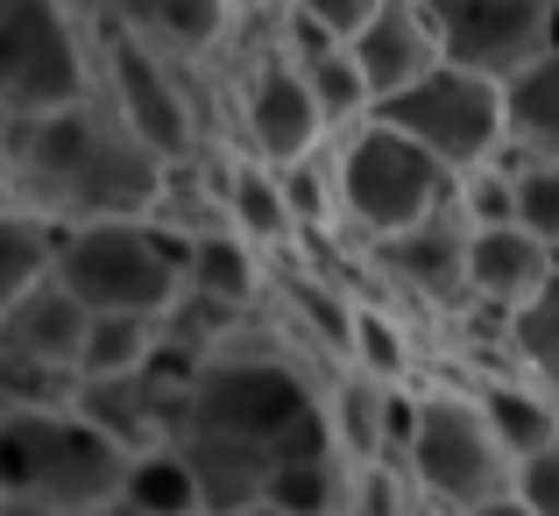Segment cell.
Masks as SVG:
<instances>
[{
	"label": "cell",
	"instance_id": "cell-1",
	"mask_svg": "<svg viewBox=\"0 0 559 516\" xmlns=\"http://www.w3.org/2000/svg\"><path fill=\"white\" fill-rule=\"evenodd\" d=\"M333 375L341 368L319 361L270 304L205 353L185 389L178 446H170L199 481L205 516H241L270 503V489L290 467L333 460Z\"/></svg>",
	"mask_w": 559,
	"mask_h": 516
},
{
	"label": "cell",
	"instance_id": "cell-2",
	"mask_svg": "<svg viewBox=\"0 0 559 516\" xmlns=\"http://www.w3.org/2000/svg\"><path fill=\"white\" fill-rule=\"evenodd\" d=\"M0 184H8V205L50 219L57 233H79L156 219L170 191V164L93 93L64 113L14 121V135L0 142Z\"/></svg>",
	"mask_w": 559,
	"mask_h": 516
},
{
	"label": "cell",
	"instance_id": "cell-3",
	"mask_svg": "<svg viewBox=\"0 0 559 516\" xmlns=\"http://www.w3.org/2000/svg\"><path fill=\"white\" fill-rule=\"evenodd\" d=\"M135 481V460L79 418V404L0 410V503H50L71 516L114 509Z\"/></svg>",
	"mask_w": 559,
	"mask_h": 516
},
{
	"label": "cell",
	"instance_id": "cell-4",
	"mask_svg": "<svg viewBox=\"0 0 559 516\" xmlns=\"http://www.w3.org/2000/svg\"><path fill=\"white\" fill-rule=\"evenodd\" d=\"M411 446H404V475L418 495H432V503H447L453 516L496 503V495H518V460L503 453V439L489 432V418H481V404L467 396L461 375H425L418 389H411Z\"/></svg>",
	"mask_w": 559,
	"mask_h": 516
},
{
	"label": "cell",
	"instance_id": "cell-5",
	"mask_svg": "<svg viewBox=\"0 0 559 516\" xmlns=\"http://www.w3.org/2000/svg\"><path fill=\"white\" fill-rule=\"evenodd\" d=\"M57 284L93 319H170L185 304V233L156 219L79 227L57 241Z\"/></svg>",
	"mask_w": 559,
	"mask_h": 516
},
{
	"label": "cell",
	"instance_id": "cell-6",
	"mask_svg": "<svg viewBox=\"0 0 559 516\" xmlns=\"http://www.w3.org/2000/svg\"><path fill=\"white\" fill-rule=\"evenodd\" d=\"M333 156H341V219H347L341 248L396 241V233L439 219L453 205V191H461V177L447 164H432L418 142H404L382 121L355 128L347 142H333Z\"/></svg>",
	"mask_w": 559,
	"mask_h": 516
},
{
	"label": "cell",
	"instance_id": "cell-7",
	"mask_svg": "<svg viewBox=\"0 0 559 516\" xmlns=\"http://www.w3.org/2000/svg\"><path fill=\"white\" fill-rule=\"evenodd\" d=\"M99 93L93 8L0 0V99L14 121H43Z\"/></svg>",
	"mask_w": 559,
	"mask_h": 516
},
{
	"label": "cell",
	"instance_id": "cell-8",
	"mask_svg": "<svg viewBox=\"0 0 559 516\" xmlns=\"http://www.w3.org/2000/svg\"><path fill=\"white\" fill-rule=\"evenodd\" d=\"M382 128H396L404 142H418L432 164H447L453 177L467 170H489L496 156L510 149V99L503 85L489 79H467V71L439 64L425 85H411L404 99L376 107Z\"/></svg>",
	"mask_w": 559,
	"mask_h": 516
},
{
	"label": "cell",
	"instance_id": "cell-9",
	"mask_svg": "<svg viewBox=\"0 0 559 516\" xmlns=\"http://www.w3.org/2000/svg\"><path fill=\"white\" fill-rule=\"evenodd\" d=\"M552 0H439V43L447 64L489 85H518L532 64H546Z\"/></svg>",
	"mask_w": 559,
	"mask_h": 516
},
{
	"label": "cell",
	"instance_id": "cell-10",
	"mask_svg": "<svg viewBox=\"0 0 559 516\" xmlns=\"http://www.w3.org/2000/svg\"><path fill=\"white\" fill-rule=\"evenodd\" d=\"M85 333H93V312L50 276L43 290H28V298L0 319V361L36 375V382H57V389H79Z\"/></svg>",
	"mask_w": 559,
	"mask_h": 516
},
{
	"label": "cell",
	"instance_id": "cell-11",
	"mask_svg": "<svg viewBox=\"0 0 559 516\" xmlns=\"http://www.w3.org/2000/svg\"><path fill=\"white\" fill-rule=\"evenodd\" d=\"M347 57L361 64L376 107L404 99L411 85H425L439 64H447V43H439V0H382L376 22L361 28V43Z\"/></svg>",
	"mask_w": 559,
	"mask_h": 516
},
{
	"label": "cell",
	"instance_id": "cell-12",
	"mask_svg": "<svg viewBox=\"0 0 559 516\" xmlns=\"http://www.w3.org/2000/svg\"><path fill=\"white\" fill-rule=\"evenodd\" d=\"M447 375H453V368H447ZM461 382H467V396L481 404L489 432L503 439V453L518 460V475L559 446V396L546 389V382H532L524 368H461Z\"/></svg>",
	"mask_w": 559,
	"mask_h": 516
},
{
	"label": "cell",
	"instance_id": "cell-13",
	"mask_svg": "<svg viewBox=\"0 0 559 516\" xmlns=\"http://www.w3.org/2000/svg\"><path fill=\"white\" fill-rule=\"evenodd\" d=\"M467 284H475V304H489V312H503V319H524L559 284V262H552V248L532 241L524 227H489L467 248Z\"/></svg>",
	"mask_w": 559,
	"mask_h": 516
},
{
	"label": "cell",
	"instance_id": "cell-14",
	"mask_svg": "<svg viewBox=\"0 0 559 516\" xmlns=\"http://www.w3.org/2000/svg\"><path fill=\"white\" fill-rule=\"evenodd\" d=\"M185 290L248 319V312L270 304V255L248 248L234 227H205V233H191V241H185Z\"/></svg>",
	"mask_w": 559,
	"mask_h": 516
},
{
	"label": "cell",
	"instance_id": "cell-15",
	"mask_svg": "<svg viewBox=\"0 0 559 516\" xmlns=\"http://www.w3.org/2000/svg\"><path fill=\"white\" fill-rule=\"evenodd\" d=\"M57 241H64V233H57L50 219L22 213V205H0V319H8L28 290H43L57 276Z\"/></svg>",
	"mask_w": 559,
	"mask_h": 516
},
{
	"label": "cell",
	"instance_id": "cell-16",
	"mask_svg": "<svg viewBox=\"0 0 559 516\" xmlns=\"http://www.w3.org/2000/svg\"><path fill=\"white\" fill-rule=\"evenodd\" d=\"M164 361V319H93L79 382H135Z\"/></svg>",
	"mask_w": 559,
	"mask_h": 516
},
{
	"label": "cell",
	"instance_id": "cell-17",
	"mask_svg": "<svg viewBox=\"0 0 559 516\" xmlns=\"http://www.w3.org/2000/svg\"><path fill=\"white\" fill-rule=\"evenodd\" d=\"M503 99H510V149L532 164H559V57L532 64Z\"/></svg>",
	"mask_w": 559,
	"mask_h": 516
},
{
	"label": "cell",
	"instance_id": "cell-18",
	"mask_svg": "<svg viewBox=\"0 0 559 516\" xmlns=\"http://www.w3.org/2000/svg\"><path fill=\"white\" fill-rule=\"evenodd\" d=\"M298 71H305V85H312V107H319V121H326L333 142H347L355 128L376 121V93H369V79H361V64L347 50L312 57V64H298Z\"/></svg>",
	"mask_w": 559,
	"mask_h": 516
},
{
	"label": "cell",
	"instance_id": "cell-19",
	"mask_svg": "<svg viewBox=\"0 0 559 516\" xmlns=\"http://www.w3.org/2000/svg\"><path fill=\"white\" fill-rule=\"evenodd\" d=\"M128 503L142 509H164V516H205L199 503V481L185 475L178 453H156V460H135V481H128Z\"/></svg>",
	"mask_w": 559,
	"mask_h": 516
},
{
	"label": "cell",
	"instance_id": "cell-20",
	"mask_svg": "<svg viewBox=\"0 0 559 516\" xmlns=\"http://www.w3.org/2000/svg\"><path fill=\"white\" fill-rule=\"evenodd\" d=\"M518 227L532 233V241H546L552 262H559V164H524L518 170Z\"/></svg>",
	"mask_w": 559,
	"mask_h": 516
},
{
	"label": "cell",
	"instance_id": "cell-21",
	"mask_svg": "<svg viewBox=\"0 0 559 516\" xmlns=\"http://www.w3.org/2000/svg\"><path fill=\"white\" fill-rule=\"evenodd\" d=\"M518 495L532 503V516H559V446L518 475Z\"/></svg>",
	"mask_w": 559,
	"mask_h": 516
},
{
	"label": "cell",
	"instance_id": "cell-22",
	"mask_svg": "<svg viewBox=\"0 0 559 516\" xmlns=\"http://www.w3.org/2000/svg\"><path fill=\"white\" fill-rule=\"evenodd\" d=\"M467 516H532V503H524V495H496V503H481V509H467Z\"/></svg>",
	"mask_w": 559,
	"mask_h": 516
},
{
	"label": "cell",
	"instance_id": "cell-23",
	"mask_svg": "<svg viewBox=\"0 0 559 516\" xmlns=\"http://www.w3.org/2000/svg\"><path fill=\"white\" fill-rule=\"evenodd\" d=\"M0 516H71V509H50V503H0Z\"/></svg>",
	"mask_w": 559,
	"mask_h": 516
},
{
	"label": "cell",
	"instance_id": "cell-24",
	"mask_svg": "<svg viewBox=\"0 0 559 516\" xmlns=\"http://www.w3.org/2000/svg\"><path fill=\"white\" fill-rule=\"evenodd\" d=\"M404 516H453V509H447V503H432V495H411V509H404Z\"/></svg>",
	"mask_w": 559,
	"mask_h": 516
},
{
	"label": "cell",
	"instance_id": "cell-25",
	"mask_svg": "<svg viewBox=\"0 0 559 516\" xmlns=\"http://www.w3.org/2000/svg\"><path fill=\"white\" fill-rule=\"evenodd\" d=\"M99 516H164V509H142V503H128V495H121V503H114V509H99Z\"/></svg>",
	"mask_w": 559,
	"mask_h": 516
},
{
	"label": "cell",
	"instance_id": "cell-26",
	"mask_svg": "<svg viewBox=\"0 0 559 516\" xmlns=\"http://www.w3.org/2000/svg\"><path fill=\"white\" fill-rule=\"evenodd\" d=\"M546 57H559V0H552V22H546Z\"/></svg>",
	"mask_w": 559,
	"mask_h": 516
},
{
	"label": "cell",
	"instance_id": "cell-27",
	"mask_svg": "<svg viewBox=\"0 0 559 516\" xmlns=\"http://www.w3.org/2000/svg\"><path fill=\"white\" fill-rule=\"evenodd\" d=\"M14 135V113H8V99H0V142H8Z\"/></svg>",
	"mask_w": 559,
	"mask_h": 516
},
{
	"label": "cell",
	"instance_id": "cell-28",
	"mask_svg": "<svg viewBox=\"0 0 559 516\" xmlns=\"http://www.w3.org/2000/svg\"><path fill=\"white\" fill-rule=\"evenodd\" d=\"M241 516H290V509H276V503H255V509H241Z\"/></svg>",
	"mask_w": 559,
	"mask_h": 516
},
{
	"label": "cell",
	"instance_id": "cell-29",
	"mask_svg": "<svg viewBox=\"0 0 559 516\" xmlns=\"http://www.w3.org/2000/svg\"><path fill=\"white\" fill-rule=\"evenodd\" d=\"M0 205H8V184H0Z\"/></svg>",
	"mask_w": 559,
	"mask_h": 516
}]
</instances>
